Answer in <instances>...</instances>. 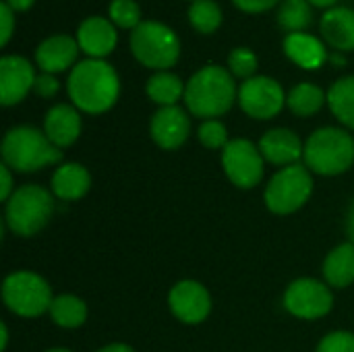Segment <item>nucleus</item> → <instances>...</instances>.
Wrapping results in <instances>:
<instances>
[{
	"instance_id": "38",
	"label": "nucleus",
	"mask_w": 354,
	"mask_h": 352,
	"mask_svg": "<svg viewBox=\"0 0 354 352\" xmlns=\"http://www.w3.org/2000/svg\"><path fill=\"white\" fill-rule=\"evenodd\" d=\"M95 352H135L129 344H122V342H114V344H108V346H104V349H100V351Z\"/></svg>"
},
{
	"instance_id": "3",
	"label": "nucleus",
	"mask_w": 354,
	"mask_h": 352,
	"mask_svg": "<svg viewBox=\"0 0 354 352\" xmlns=\"http://www.w3.org/2000/svg\"><path fill=\"white\" fill-rule=\"evenodd\" d=\"M2 160L10 170L35 172L58 164L62 160V151L46 137L44 131L19 124L8 129L2 139Z\"/></svg>"
},
{
	"instance_id": "30",
	"label": "nucleus",
	"mask_w": 354,
	"mask_h": 352,
	"mask_svg": "<svg viewBox=\"0 0 354 352\" xmlns=\"http://www.w3.org/2000/svg\"><path fill=\"white\" fill-rule=\"evenodd\" d=\"M257 66H259V60H257V54L253 50H249L245 46H239V48L230 50V54H228V66L226 68L230 71V75L234 79L247 81V79L255 77Z\"/></svg>"
},
{
	"instance_id": "15",
	"label": "nucleus",
	"mask_w": 354,
	"mask_h": 352,
	"mask_svg": "<svg viewBox=\"0 0 354 352\" xmlns=\"http://www.w3.org/2000/svg\"><path fill=\"white\" fill-rule=\"evenodd\" d=\"M75 39L87 58L106 60V56H110L116 50L118 31L110 19L93 15V17H87L79 23Z\"/></svg>"
},
{
	"instance_id": "42",
	"label": "nucleus",
	"mask_w": 354,
	"mask_h": 352,
	"mask_svg": "<svg viewBox=\"0 0 354 352\" xmlns=\"http://www.w3.org/2000/svg\"><path fill=\"white\" fill-rule=\"evenodd\" d=\"M330 60H332V64L342 66V64H344V54H342V52H334V54L330 56Z\"/></svg>"
},
{
	"instance_id": "14",
	"label": "nucleus",
	"mask_w": 354,
	"mask_h": 352,
	"mask_svg": "<svg viewBox=\"0 0 354 352\" xmlns=\"http://www.w3.org/2000/svg\"><path fill=\"white\" fill-rule=\"evenodd\" d=\"M149 135L158 147L166 151L178 149L191 135V118L180 106L158 108L149 120Z\"/></svg>"
},
{
	"instance_id": "26",
	"label": "nucleus",
	"mask_w": 354,
	"mask_h": 352,
	"mask_svg": "<svg viewBox=\"0 0 354 352\" xmlns=\"http://www.w3.org/2000/svg\"><path fill=\"white\" fill-rule=\"evenodd\" d=\"M48 313L56 326L66 328V330H75V328L85 324L87 305L75 295H60V297H54Z\"/></svg>"
},
{
	"instance_id": "23",
	"label": "nucleus",
	"mask_w": 354,
	"mask_h": 352,
	"mask_svg": "<svg viewBox=\"0 0 354 352\" xmlns=\"http://www.w3.org/2000/svg\"><path fill=\"white\" fill-rule=\"evenodd\" d=\"M185 87L187 83H183L178 75L170 71H158L147 79L145 93L151 102L164 108V106H176L180 100H185Z\"/></svg>"
},
{
	"instance_id": "28",
	"label": "nucleus",
	"mask_w": 354,
	"mask_h": 352,
	"mask_svg": "<svg viewBox=\"0 0 354 352\" xmlns=\"http://www.w3.org/2000/svg\"><path fill=\"white\" fill-rule=\"evenodd\" d=\"M224 12L216 0H195L189 6V23L197 33L209 35L222 27Z\"/></svg>"
},
{
	"instance_id": "6",
	"label": "nucleus",
	"mask_w": 354,
	"mask_h": 352,
	"mask_svg": "<svg viewBox=\"0 0 354 352\" xmlns=\"http://www.w3.org/2000/svg\"><path fill=\"white\" fill-rule=\"evenodd\" d=\"M54 216V197L39 185H23L6 201L4 222L17 237L41 232Z\"/></svg>"
},
{
	"instance_id": "10",
	"label": "nucleus",
	"mask_w": 354,
	"mask_h": 352,
	"mask_svg": "<svg viewBox=\"0 0 354 352\" xmlns=\"http://www.w3.org/2000/svg\"><path fill=\"white\" fill-rule=\"evenodd\" d=\"M284 307L299 319L326 317L334 307L332 288L315 278H299L284 293Z\"/></svg>"
},
{
	"instance_id": "20",
	"label": "nucleus",
	"mask_w": 354,
	"mask_h": 352,
	"mask_svg": "<svg viewBox=\"0 0 354 352\" xmlns=\"http://www.w3.org/2000/svg\"><path fill=\"white\" fill-rule=\"evenodd\" d=\"M284 54L301 68L305 71H315L328 60V48L326 41L319 39L317 35L309 31H299V33H286L282 41Z\"/></svg>"
},
{
	"instance_id": "24",
	"label": "nucleus",
	"mask_w": 354,
	"mask_h": 352,
	"mask_svg": "<svg viewBox=\"0 0 354 352\" xmlns=\"http://www.w3.org/2000/svg\"><path fill=\"white\" fill-rule=\"evenodd\" d=\"M328 106L340 124L354 131V75L340 77L332 83L328 91Z\"/></svg>"
},
{
	"instance_id": "33",
	"label": "nucleus",
	"mask_w": 354,
	"mask_h": 352,
	"mask_svg": "<svg viewBox=\"0 0 354 352\" xmlns=\"http://www.w3.org/2000/svg\"><path fill=\"white\" fill-rule=\"evenodd\" d=\"M60 89V83L56 79V75H50V73H37L35 77V85H33V91L39 95V98H54Z\"/></svg>"
},
{
	"instance_id": "5",
	"label": "nucleus",
	"mask_w": 354,
	"mask_h": 352,
	"mask_svg": "<svg viewBox=\"0 0 354 352\" xmlns=\"http://www.w3.org/2000/svg\"><path fill=\"white\" fill-rule=\"evenodd\" d=\"M129 48L135 60L151 71H170L180 58V39L176 31L156 19L141 21L129 35Z\"/></svg>"
},
{
	"instance_id": "44",
	"label": "nucleus",
	"mask_w": 354,
	"mask_h": 352,
	"mask_svg": "<svg viewBox=\"0 0 354 352\" xmlns=\"http://www.w3.org/2000/svg\"><path fill=\"white\" fill-rule=\"evenodd\" d=\"M191 2H195V0H191Z\"/></svg>"
},
{
	"instance_id": "7",
	"label": "nucleus",
	"mask_w": 354,
	"mask_h": 352,
	"mask_svg": "<svg viewBox=\"0 0 354 352\" xmlns=\"http://www.w3.org/2000/svg\"><path fill=\"white\" fill-rule=\"evenodd\" d=\"M313 193L311 170L303 164L280 168L266 187V205L272 214L288 216L299 212Z\"/></svg>"
},
{
	"instance_id": "17",
	"label": "nucleus",
	"mask_w": 354,
	"mask_h": 352,
	"mask_svg": "<svg viewBox=\"0 0 354 352\" xmlns=\"http://www.w3.org/2000/svg\"><path fill=\"white\" fill-rule=\"evenodd\" d=\"M257 147L266 162L282 166V168L299 164V160L303 158V151H305V143L299 139V135L295 131L282 129V127L268 131L259 139Z\"/></svg>"
},
{
	"instance_id": "27",
	"label": "nucleus",
	"mask_w": 354,
	"mask_h": 352,
	"mask_svg": "<svg viewBox=\"0 0 354 352\" xmlns=\"http://www.w3.org/2000/svg\"><path fill=\"white\" fill-rule=\"evenodd\" d=\"M276 21L286 33L307 31L313 21V4L309 0H282L276 10Z\"/></svg>"
},
{
	"instance_id": "40",
	"label": "nucleus",
	"mask_w": 354,
	"mask_h": 352,
	"mask_svg": "<svg viewBox=\"0 0 354 352\" xmlns=\"http://www.w3.org/2000/svg\"><path fill=\"white\" fill-rule=\"evenodd\" d=\"M311 4H313V8H334V6H338V0H309Z\"/></svg>"
},
{
	"instance_id": "21",
	"label": "nucleus",
	"mask_w": 354,
	"mask_h": 352,
	"mask_svg": "<svg viewBox=\"0 0 354 352\" xmlns=\"http://www.w3.org/2000/svg\"><path fill=\"white\" fill-rule=\"evenodd\" d=\"M52 195L60 201H77L87 195L91 187V174L83 164L64 162L52 174Z\"/></svg>"
},
{
	"instance_id": "2",
	"label": "nucleus",
	"mask_w": 354,
	"mask_h": 352,
	"mask_svg": "<svg viewBox=\"0 0 354 352\" xmlns=\"http://www.w3.org/2000/svg\"><path fill=\"white\" fill-rule=\"evenodd\" d=\"M239 100V87L228 68L220 64H207L191 75L185 87L187 110L203 120L226 114Z\"/></svg>"
},
{
	"instance_id": "34",
	"label": "nucleus",
	"mask_w": 354,
	"mask_h": 352,
	"mask_svg": "<svg viewBox=\"0 0 354 352\" xmlns=\"http://www.w3.org/2000/svg\"><path fill=\"white\" fill-rule=\"evenodd\" d=\"M282 0H232V4L247 15H261L266 10L278 8Z\"/></svg>"
},
{
	"instance_id": "32",
	"label": "nucleus",
	"mask_w": 354,
	"mask_h": 352,
	"mask_svg": "<svg viewBox=\"0 0 354 352\" xmlns=\"http://www.w3.org/2000/svg\"><path fill=\"white\" fill-rule=\"evenodd\" d=\"M317 352H354V334L344 330L332 332L319 342Z\"/></svg>"
},
{
	"instance_id": "29",
	"label": "nucleus",
	"mask_w": 354,
	"mask_h": 352,
	"mask_svg": "<svg viewBox=\"0 0 354 352\" xmlns=\"http://www.w3.org/2000/svg\"><path fill=\"white\" fill-rule=\"evenodd\" d=\"M108 19L116 25V29L133 31L143 21L141 19V6L135 0H110Z\"/></svg>"
},
{
	"instance_id": "16",
	"label": "nucleus",
	"mask_w": 354,
	"mask_h": 352,
	"mask_svg": "<svg viewBox=\"0 0 354 352\" xmlns=\"http://www.w3.org/2000/svg\"><path fill=\"white\" fill-rule=\"evenodd\" d=\"M79 44L73 35L56 33L39 41L35 48V64L41 73L58 75L64 71H71L79 60Z\"/></svg>"
},
{
	"instance_id": "37",
	"label": "nucleus",
	"mask_w": 354,
	"mask_h": 352,
	"mask_svg": "<svg viewBox=\"0 0 354 352\" xmlns=\"http://www.w3.org/2000/svg\"><path fill=\"white\" fill-rule=\"evenodd\" d=\"M4 2L15 10V15L17 12H27L35 4V0H4Z\"/></svg>"
},
{
	"instance_id": "43",
	"label": "nucleus",
	"mask_w": 354,
	"mask_h": 352,
	"mask_svg": "<svg viewBox=\"0 0 354 352\" xmlns=\"http://www.w3.org/2000/svg\"><path fill=\"white\" fill-rule=\"evenodd\" d=\"M46 352H73V351H68V349H50V351H46Z\"/></svg>"
},
{
	"instance_id": "11",
	"label": "nucleus",
	"mask_w": 354,
	"mask_h": 352,
	"mask_svg": "<svg viewBox=\"0 0 354 352\" xmlns=\"http://www.w3.org/2000/svg\"><path fill=\"white\" fill-rule=\"evenodd\" d=\"M263 156L249 139H232L222 149V166L226 176L239 189H253L263 178Z\"/></svg>"
},
{
	"instance_id": "36",
	"label": "nucleus",
	"mask_w": 354,
	"mask_h": 352,
	"mask_svg": "<svg viewBox=\"0 0 354 352\" xmlns=\"http://www.w3.org/2000/svg\"><path fill=\"white\" fill-rule=\"evenodd\" d=\"M0 176H2V185H0V199H2V201H8L17 189H12V174H10V168H8L6 164H2V166H0Z\"/></svg>"
},
{
	"instance_id": "31",
	"label": "nucleus",
	"mask_w": 354,
	"mask_h": 352,
	"mask_svg": "<svg viewBox=\"0 0 354 352\" xmlns=\"http://www.w3.org/2000/svg\"><path fill=\"white\" fill-rule=\"evenodd\" d=\"M197 137H199L201 145L207 147V149H224V147L230 143L228 131H226L224 122H220L218 118L203 120V122L199 124Z\"/></svg>"
},
{
	"instance_id": "8",
	"label": "nucleus",
	"mask_w": 354,
	"mask_h": 352,
	"mask_svg": "<svg viewBox=\"0 0 354 352\" xmlns=\"http://www.w3.org/2000/svg\"><path fill=\"white\" fill-rule=\"evenodd\" d=\"M2 301L19 317H39L54 301L50 284L33 272H12L2 282Z\"/></svg>"
},
{
	"instance_id": "35",
	"label": "nucleus",
	"mask_w": 354,
	"mask_h": 352,
	"mask_svg": "<svg viewBox=\"0 0 354 352\" xmlns=\"http://www.w3.org/2000/svg\"><path fill=\"white\" fill-rule=\"evenodd\" d=\"M0 21H2V25H0V46L4 48V46H8V41H10V37H12V31H15V10L6 4V2H2L0 4Z\"/></svg>"
},
{
	"instance_id": "9",
	"label": "nucleus",
	"mask_w": 354,
	"mask_h": 352,
	"mask_svg": "<svg viewBox=\"0 0 354 352\" xmlns=\"http://www.w3.org/2000/svg\"><path fill=\"white\" fill-rule=\"evenodd\" d=\"M239 106L255 120H270L286 106V93L274 77L255 75L241 83Z\"/></svg>"
},
{
	"instance_id": "12",
	"label": "nucleus",
	"mask_w": 354,
	"mask_h": 352,
	"mask_svg": "<svg viewBox=\"0 0 354 352\" xmlns=\"http://www.w3.org/2000/svg\"><path fill=\"white\" fill-rule=\"evenodd\" d=\"M33 62L19 54H4L0 58V102L2 106L21 104L35 85Z\"/></svg>"
},
{
	"instance_id": "39",
	"label": "nucleus",
	"mask_w": 354,
	"mask_h": 352,
	"mask_svg": "<svg viewBox=\"0 0 354 352\" xmlns=\"http://www.w3.org/2000/svg\"><path fill=\"white\" fill-rule=\"evenodd\" d=\"M346 232L351 237V243L354 245V201L353 205H351V210H348V216H346Z\"/></svg>"
},
{
	"instance_id": "13",
	"label": "nucleus",
	"mask_w": 354,
	"mask_h": 352,
	"mask_svg": "<svg viewBox=\"0 0 354 352\" xmlns=\"http://www.w3.org/2000/svg\"><path fill=\"white\" fill-rule=\"evenodd\" d=\"M168 305L174 317L189 326L205 322L212 313V297L207 288L197 280L176 282L168 295Z\"/></svg>"
},
{
	"instance_id": "25",
	"label": "nucleus",
	"mask_w": 354,
	"mask_h": 352,
	"mask_svg": "<svg viewBox=\"0 0 354 352\" xmlns=\"http://www.w3.org/2000/svg\"><path fill=\"white\" fill-rule=\"evenodd\" d=\"M326 102H328V93L319 85L307 83V81L295 85L286 93V106L292 110V114L303 116V118L317 114L324 108Z\"/></svg>"
},
{
	"instance_id": "18",
	"label": "nucleus",
	"mask_w": 354,
	"mask_h": 352,
	"mask_svg": "<svg viewBox=\"0 0 354 352\" xmlns=\"http://www.w3.org/2000/svg\"><path fill=\"white\" fill-rule=\"evenodd\" d=\"M319 33L326 46L334 52H353L354 50V8L334 6L328 8L319 19Z\"/></svg>"
},
{
	"instance_id": "19",
	"label": "nucleus",
	"mask_w": 354,
	"mask_h": 352,
	"mask_svg": "<svg viewBox=\"0 0 354 352\" xmlns=\"http://www.w3.org/2000/svg\"><path fill=\"white\" fill-rule=\"evenodd\" d=\"M81 114L73 104H56L44 116V133L58 147H71L81 135Z\"/></svg>"
},
{
	"instance_id": "1",
	"label": "nucleus",
	"mask_w": 354,
	"mask_h": 352,
	"mask_svg": "<svg viewBox=\"0 0 354 352\" xmlns=\"http://www.w3.org/2000/svg\"><path fill=\"white\" fill-rule=\"evenodd\" d=\"M66 91L79 112L104 114L118 102L120 77L108 60L85 58L71 68Z\"/></svg>"
},
{
	"instance_id": "41",
	"label": "nucleus",
	"mask_w": 354,
	"mask_h": 352,
	"mask_svg": "<svg viewBox=\"0 0 354 352\" xmlns=\"http://www.w3.org/2000/svg\"><path fill=\"white\" fill-rule=\"evenodd\" d=\"M0 336H2V351H6V346H8V328H6V324H2L0 326Z\"/></svg>"
},
{
	"instance_id": "22",
	"label": "nucleus",
	"mask_w": 354,
	"mask_h": 352,
	"mask_svg": "<svg viewBox=\"0 0 354 352\" xmlns=\"http://www.w3.org/2000/svg\"><path fill=\"white\" fill-rule=\"evenodd\" d=\"M326 284L332 288H346L354 282V245H338L324 261Z\"/></svg>"
},
{
	"instance_id": "4",
	"label": "nucleus",
	"mask_w": 354,
	"mask_h": 352,
	"mask_svg": "<svg viewBox=\"0 0 354 352\" xmlns=\"http://www.w3.org/2000/svg\"><path fill=\"white\" fill-rule=\"evenodd\" d=\"M303 160L315 174L338 176L354 164V137L346 129L322 127L305 141Z\"/></svg>"
}]
</instances>
